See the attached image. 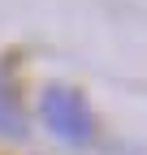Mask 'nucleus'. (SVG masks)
<instances>
[{
    "label": "nucleus",
    "instance_id": "1",
    "mask_svg": "<svg viewBox=\"0 0 147 155\" xmlns=\"http://www.w3.org/2000/svg\"><path fill=\"white\" fill-rule=\"evenodd\" d=\"M39 116L43 125L56 134L65 142H87L91 134H95V116H91L87 99L74 86H48L43 99H39Z\"/></svg>",
    "mask_w": 147,
    "mask_h": 155
},
{
    "label": "nucleus",
    "instance_id": "2",
    "mask_svg": "<svg viewBox=\"0 0 147 155\" xmlns=\"http://www.w3.org/2000/svg\"><path fill=\"white\" fill-rule=\"evenodd\" d=\"M0 134H9V138H22L26 134V116H22V104H17L13 86L0 78Z\"/></svg>",
    "mask_w": 147,
    "mask_h": 155
}]
</instances>
